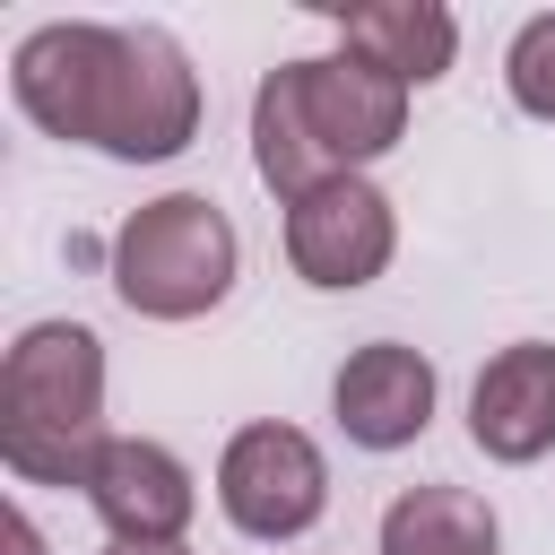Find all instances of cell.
<instances>
[{"mask_svg": "<svg viewBox=\"0 0 555 555\" xmlns=\"http://www.w3.org/2000/svg\"><path fill=\"white\" fill-rule=\"evenodd\" d=\"M9 95L35 130L121 165H165L199 130V78L165 26L52 17L9 52Z\"/></svg>", "mask_w": 555, "mask_h": 555, "instance_id": "obj_1", "label": "cell"}, {"mask_svg": "<svg viewBox=\"0 0 555 555\" xmlns=\"http://www.w3.org/2000/svg\"><path fill=\"white\" fill-rule=\"evenodd\" d=\"M399 139H408V87L356 52L278 61L251 95V173L286 208L338 173H364Z\"/></svg>", "mask_w": 555, "mask_h": 555, "instance_id": "obj_2", "label": "cell"}, {"mask_svg": "<svg viewBox=\"0 0 555 555\" xmlns=\"http://www.w3.org/2000/svg\"><path fill=\"white\" fill-rule=\"evenodd\" d=\"M104 451V338L87 321L17 330L0 364V460L26 486H87Z\"/></svg>", "mask_w": 555, "mask_h": 555, "instance_id": "obj_3", "label": "cell"}, {"mask_svg": "<svg viewBox=\"0 0 555 555\" xmlns=\"http://www.w3.org/2000/svg\"><path fill=\"white\" fill-rule=\"evenodd\" d=\"M234 217L208 191H165L121 217L113 234V295L147 321H199L234 295Z\"/></svg>", "mask_w": 555, "mask_h": 555, "instance_id": "obj_4", "label": "cell"}, {"mask_svg": "<svg viewBox=\"0 0 555 555\" xmlns=\"http://www.w3.org/2000/svg\"><path fill=\"white\" fill-rule=\"evenodd\" d=\"M217 503H225V520L243 538H269V546L304 538L330 512V460H321V442L304 425L260 416L217 451Z\"/></svg>", "mask_w": 555, "mask_h": 555, "instance_id": "obj_5", "label": "cell"}, {"mask_svg": "<svg viewBox=\"0 0 555 555\" xmlns=\"http://www.w3.org/2000/svg\"><path fill=\"white\" fill-rule=\"evenodd\" d=\"M390 251H399V217H390V199L364 173H338V182H321V191H304L286 208V260L321 295L373 286L390 269Z\"/></svg>", "mask_w": 555, "mask_h": 555, "instance_id": "obj_6", "label": "cell"}, {"mask_svg": "<svg viewBox=\"0 0 555 555\" xmlns=\"http://www.w3.org/2000/svg\"><path fill=\"white\" fill-rule=\"evenodd\" d=\"M87 503H95V520L113 529V546H182V529H191V512H199V486H191V468H182L165 442H147V434H104V451H95V468H87Z\"/></svg>", "mask_w": 555, "mask_h": 555, "instance_id": "obj_7", "label": "cell"}, {"mask_svg": "<svg viewBox=\"0 0 555 555\" xmlns=\"http://www.w3.org/2000/svg\"><path fill=\"white\" fill-rule=\"evenodd\" d=\"M468 442L503 468H529L555 451V347L546 338H512L503 356H486L468 390Z\"/></svg>", "mask_w": 555, "mask_h": 555, "instance_id": "obj_8", "label": "cell"}, {"mask_svg": "<svg viewBox=\"0 0 555 555\" xmlns=\"http://www.w3.org/2000/svg\"><path fill=\"white\" fill-rule=\"evenodd\" d=\"M330 408H338V434L364 442V451H408L425 425H434V364L399 338H373L338 364L330 382Z\"/></svg>", "mask_w": 555, "mask_h": 555, "instance_id": "obj_9", "label": "cell"}, {"mask_svg": "<svg viewBox=\"0 0 555 555\" xmlns=\"http://www.w3.org/2000/svg\"><path fill=\"white\" fill-rule=\"evenodd\" d=\"M338 52L390 69L399 87H434L460 52V17L442 0H364V9H338Z\"/></svg>", "mask_w": 555, "mask_h": 555, "instance_id": "obj_10", "label": "cell"}, {"mask_svg": "<svg viewBox=\"0 0 555 555\" xmlns=\"http://www.w3.org/2000/svg\"><path fill=\"white\" fill-rule=\"evenodd\" d=\"M503 520L468 486H408L382 512V555H494Z\"/></svg>", "mask_w": 555, "mask_h": 555, "instance_id": "obj_11", "label": "cell"}, {"mask_svg": "<svg viewBox=\"0 0 555 555\" xmlns=\"http://www.w3.org/2000/svg\"><path fill=\"white\" fill-rule=\"evenodd\" d=\"M503 87H512L520 113L555 121V9H538V17L512 35V52H503Z\"/></svg>", "mask_w": 555, "mask_h": 555, "instance_id": "obj_12", "label": "cell"}, {"mask_svg": "<svg viewBox=\"0 0 555 555\" xmlns=\"http://www.w3.org/2000/svg\"><path fill=\"white\" fill-rule=\"evenodd\" d=\"M0 538H9V555H43V538H35V520H26V512H9V520H0Z\"/></svg>", "mask_w": 555, "mask_h": 555, "instance_id": "obj_13", "label": "cell"}, {"mask_svg": "<svg viewBox=\"0 0 555 555\" xmlns=\"http://www.w3.org/2000/svg\"><path fill=\"white\" fill-rule=\"evenodd\" d=\"M104 555H191V546H104Z\"/></svg>", "mask_w": 555, "mask_h": 555, "instance_id": "obj_14", "label": "cell"}]
</instances>
